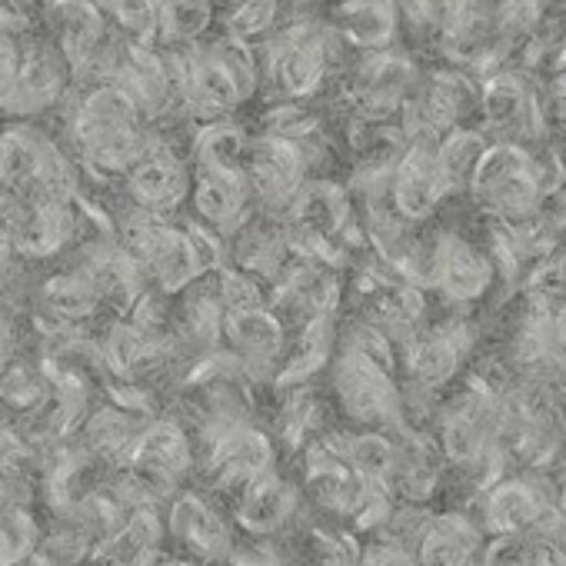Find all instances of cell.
<instances>
[{
    "instance_id": "ba28073f",
    "label": "cell",
    "mask_w": 566,
    "mask_h": 566,
    "mask_svg": "<svg viewBox=\"0 0 566 566\" xmlns=\"http://www.w3.org/2000/svg\"><path fill=\"white\" fill-rule=\"evenodd\" d=\"M120 467L137 470L147 483H154L160 490L164 500H170L197 473L193 433L177 420V413H157L154 420H147L127 463H120Z\"/></svg>"
},
{
    "instance_id": "7c38bea8",
    "label": "cell",
    "mask_w": 566,
    "mask_h": 566,
    "mask_svg": "<svg viewBox=\"0 0 566 566\" xmlns=\"http://www.w3.org/2000/svg\"><path fill=\"white\" fill-rule=\"evenodd\" d=\"M147 420H154V417H140L127 407L111 403V400L94 403L71 440L87 460L101 463L104 470H114V467L127 463V457H130L140 430L147 427Z\"/></svg>"
},
{
    "instance_id": "8fae6325",
    "label": "cell",
    "mask_w": 566,
    "mask_h": 566,
    "mask_svg": "<svg viewBox=\"0 0 566 566\" xmlns=\"http://www.w3.org/2000/svg\"><path fill=\"white\" fill-rule=\"evenodd\" d=\"M447 193L450 190L437 164V144H407L390 180V207L397 217L407 223H423Z\"/></svg>"
},
{
    "instance_id": "5b68a950",
    "label": "cell",
    "mask_w": 566,
    "mask_h": 566,
    "mask_svg": "<svg viewBox=\"0 0 566 566\" xmlns=\"http://www.w3.org/2000/svg\"><path fill=\"white\" fill-rule=\"evenodd\" d=\"M193 170H190V144L167 137L154 127L150 150L137 160V167L120 180V197L157 217H180L187 210Z\"/></svg>"
},
{
    "instance_id": "7a4b0ae2",
    "label": "cell",
    "mask_w": 566,
    "mask_h": 566,
    "mask_svg": "<svg viewBox=\"0 0 566 566\" xmlns=\"http://www.w3.org/2000/svg\"><path fill=\"white\" fill-rule=\"evenodd\" d=\"M74 91L71 67L57 44L34 28L21 38V64L14 74V84L0 94V117L8 124H28L44 114L61 111L67 94Z\"/></svg>"
},
{
    "instance_id": "7402d4cb",
    "label": "cell",
    "mask_w": 566,
    "mask_h": 566,
    "mask_svg": "<svg viewBox=\"0 0 566 566\" xmlns=\"http://www.w3.org/2000/svg\"><path fill=\"white\" fill-rule=\"evenodd\" d=\"M160 566H210V563H197V559H187V556H174V553H167V556L160 559Z\"/></svg>"
},
{
    "instance_id": "277c9868",
    "label": "cell",
    "mask_w": 566,
    "mask_h": 566,
    "mask_svg": "<svg viewBox=\"0 0 566 566\" xmlns=\"http://www.w3.org/2000/svg\"><path fill=\"white\" fill-rule=\"evenodd\" d=\"M280 467V447L260 423H243L213 443L197 450V473L203 480V490L220 496H237L253 480L273 473Z\"/></svg>"
},
{
    "instance_id": "52a82bcc",
    "label": "cell",
    "mask_w": 566,
    "mask_h": 566,
    "mask_svg": "<svg viewBox=\"0 0 566 566\" xmlns=\"http://www.w3.org/2000/svg\"><path fill=\"white\" fill-rule=\"evenodd\" d=\"M307 500L301 493V483L287 476L280 467L250 486H243L237 496H230V523L243 536L256 539H283L301 530Z\"/></svg>"
},
{
    "instance_id": "30bf717a",
    "label": "cell",
    "mask_w": 566,
    "mask_h": 566,
    "mask_svg": "<svg viewBox=\"0 0 566 566\" xmlns=\"http://www.w3.org/2000/svg\"><path fill=\"white\" fill-rule=\"evenodd\" d=\"M187 210L193 223L230 240L256 213V200L243 170H193Z\"/></svg>"
},
{
    "instance_id": "44dd1931",
    "label": "cell",
    "mask_w": 566,
    "mask_h": 566,
    "mask_svg": "<svg viewBox=\"0 0 566 566\" xmlns=\"http://www.w3.org/2000/svg\"><path fill=\"white\" fill-rule=\"evenodd\" d=\"M44 516L34 506H0V566L41 549Z\"/></svg>"
},
{
    "instance_id": "e0dca14e",
    "label": "cell",
    "mask_w": 566,
    "mask_h": 566,
    "mask_svg": "<svg viewBox=\"0 0 566 566\" xmlns=\"http://www.w3.org/2000/svg\"><path fill=\"white\" fill-rule=\"evenodd\" d=\"M51 394V374L41 357H8L0 367V420H28Z\"/></svg>"
},
{
    "instance_id": "ac0fdd59",
    "label": "cell",
    "mask_w": 566,
    "mask_h": 566,
    "mask_svg": "<svg viewBox=\"0 0 566 566\" xmlns=\"http://www.w3.org/2000/svg\"><path fill=\"white\" fill-rule=\"evenodd\" d=\"M539 510H546V500L536 493L533 483H523V480L493 486L483 503L486 526L496 530L500 536H516L520 530L533 526Z\"/></svg>"
},
{
    "instance_id": "4fadbf2b",
    "label": "cell",
    "mask_w": 566,
    "mask_h": 566,
    "mask_svg": "<svg viewBox=\"0 0 566 566\" xmlns=\"http://www.w3.org/2000/svg\"><path fill=\"white\" fill-rule=\"evenodd\" d=\"M38 297H41V311L48 314V324H57V327H84L87 331L91 324H97L104 317L97 283L87 273V266L77 260H67L61 270H51L41 280Z\"/></svg>"
},
{
    "instance_id": "8992f818",
    "label": "cell",
    "mask_w": 566,
    "mask_h": 566,
    "mask_svg": "<svg viewBox=\"0 0 566 566\" xmlns=\"http://www.w3.org/2000/svg\"><path fill=\"white\" fill-rule=\"evenodd\" d=\"M0 230L8 233L14 253L24 263H48L71 253L84 237L81 203H51V200H14L8 197L0 213Z\"/></svg>"
},
{
    "instance_id": "3957f363",
    "label": "cell",
    "mask_w": 566,
    "mask_h": 566,
    "mask_svg": "<svg viewBox=\"0 0 566 566\" xmlns=\"http://www.w3.org/2000/svg\"><path fill=\"white\" fill-rule=\"evenodd\" d=\"M160 516H164V533H167V546L174 549V556L220 566L237 539L230 513L220 506V500L193 483L177 490L160 506Z\"/></svg>"
},
{
    "instance_id": "2e32d148",
    "label": "cell",
    "mask_w": 566,
    "mask_h": 566,
    "mask_svg": "<svg viewBox=\"0 0 566 566\" xmlns=\"http://www.w3.org/2000/svg\"><path fill=\"white\" fill-rule=\"evenodd\" d=\"M41 493V463L21 430L0 420V506H34Z\"/></svg>"
},
{
    "instance_id": "5bb4252c",
    "label": "cell",
    "mask_w": 566,
    "mask_h": 566,
    "mask_svg": "<svg viewBox=\"0 0 566 566\" xmlns=\"http://www.w3.org/2000/svg\"><path fill=\"white\" fill-rule=\"evenodd\" d=\"M493 280V270L486 256H480L463 237L457 233H437V266H433V287L453 301L467 304L476 301Z\"/></svg>"
},
{
    "instance_id": "9a60e30c",
    "label": "cell",
    "mask_w": 566,
    "mask_h": 566,
    "mask_svg": "<svg viewBox=\"0 0 566 566\" xmlns=\"http://www.w3.org/2000/svg\"><path fill=\"white\" fill-rule=\"evenodd\" d=\"M331 28L357 51H390L400 31L397 0H340L331 14Z\"/></svg>"
},
{
    "instance_id": "603a6c76",
    "label": "cell",
    "mask_w": 566,
    "mask_h": 566,
    "mask_svg": "<svg viewBox=\"0 0 566 566\" xmlns=\"http://www.w3.org/2000/svg\"><path fill=\"white\" fill-rule=\"evenodd\" d=\"M8 566H51L41 553H31V556H24V559H18V563H8Z\"/></svg>"
},
{
    "instance_id": "cb8c5ba5",
    "label": "cell",
    "mask_w": 566,
    "mask_h": 566,
    "mask_svg": "<svg viewBox=\"0 0 566 566\" xmlns=\"http://www.w3.org/2000/svg\"><path fill=\"white\" fill-rule=\"evenodd\" d=\"M287 4L291 8H307V4H314V0H283V8H287Z\"/></svg>"
},
{
    "instance_id": "6da1fadb",
    "label": "cell",
    "mask_w": 566,
    "mask_h": 566,
    "mask_svg": "<svg viewBox=\"0 0 566 566\" xmlns=\"http://www.w3.org/2000/svg\"><path fill=\"white\" fill-rule=\"evenodd\" d=\"M331 400L357 430L397 433L407 427L394 370L364 354L337 350L331 360Z\"/></svg>"
},
{
    "instance_id": "9c48e42d",
    "label": "cell",
    "mask_w": 566,
    "mask_h": 566,
    "mask_svg": "<svg viewBox=\"0 0 566 566\" xmlns=\"http://www.w3.org/2000/svg\"><path fill=\"white\" fill-rule=\"evenodd\" d=\"M287 344H291V334L270 307L237 311V314H227L223 321L220 350L237 360V367L253 387L276 380Z\"/></svg>"
},
{
    "instance_id": "d6986e66",
    "label": "cell",
    "mask_w": 566,
    "mask_h": 566,
    "mask_svg": "<svg viewBox=\"0 0 566 566\" xmlns=\"http://www.w3.org/2000/svg\"><path fill=\"white\" fill-rule=\"evenodd\" d=\"M157 48H190L207 41L217 8L213 0H157Z\"/></svg>"
},
{
    "instance_id": "ffe728a7",
    "label": "cell",
    "mask_w": 566,
    "mask_h": 566,
    "mask_svg": "<svg viewBox=\"0 0 566 566\" xmlns=\"http://www.w3.org/2000/svg\"><path fill=\"white\" fill-rule=\"evenodd\" d=\"M111 31L134 48H157V31H160V14L157 0H104L97 8Z\"/></svg>"
}]
</instances>
